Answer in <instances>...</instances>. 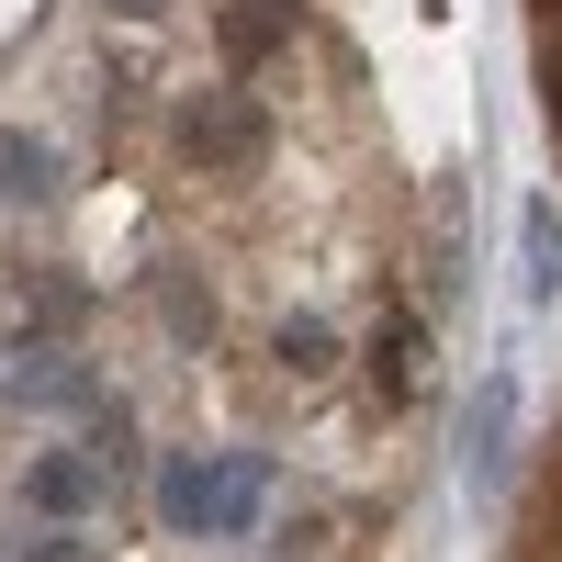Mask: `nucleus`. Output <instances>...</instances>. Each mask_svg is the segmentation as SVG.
Instances as JSON below:
<instances>
[{
    "label": "nucleus",
    "mask_w": 562,
    "mask_h": 562,
    "mask_svg": "<svg viewBox=\"0 0 562 562\" xmlns=\"http://www.w3.org/2000/svg\"><path fill=\"white\" fill-rule=\"evenodd\" d=\"M158 518L180 540H237V529H259V461L248 450L237 461H169V473H158Z\"/></svg>",
    "instance_id": "obj_1"
},
{
    "label": "nucleus",
    "mask_w": 562,
    "mask_h": 562,
    "mask_svg": "<svg viewBox=\"0 0 562 562\" xmlns=\"http://www.w3.org/2000/svg\"><path fill=\"white\" fill-rule=\"evenodd\" d=\"M180 158L192 169H259L270 158V113L248 90H192L180 102Z\"/></svg>",
    "instance_id": "obj_2"
},
{
    "label": "nucleus",
    "mask_w": 562,
    "mask_h": 562,
    "mask_svg": "<svg viewBox=\"0 0 562 562\" xmlns=\"http://www.w3.org/2000/svg\"><path fill=\"white\" fill-rule=\"evenodd\" d=\"M506 439H518V383L484 371V383H473V416H461V473H473V484H506Z\"/></svg>",
    "instance_id": "obj_3"
},
{
    "label": "nucleus",
    "mask_w": 562,
    "mask_h": 562,
    "mask_svg": "<svg viewBox=\"0 0 562 562\" xmlns=\"http://www.w3.org/2000/svg\"><path fill=\"white\" fill-rule=\"evenodd\" d=\"M90 495H102V461H90V450H45L23 473V506H45V518H79Z\"/></svg>",
    "instance_id": "obj_4"
},
{
    "label": "nucleus",
    "mask_w": 562,
    "mask_h": 562,
    "mask_svg": "<svg viewBox=\"0 0 562 562\" xmlns=\"http://www.w3.org/2000/svg\"><path fill=\"white\" fill-rule=\"evenodd\" d=\"M158 326H169V338H180V349H203V338H214V326H225V315H214V281L169 259V270H158Z\"/></svg>",
    "instance_id": "obj_5"
},
{
    "label": "nucleus",
    "mask_w": 562,
    "mask_h": 562,
    "mask_svg": "<svg viewBox=\"0 0 562 562\" xmlns=\"http://www.w3.org/2000/svg\"><path fill=\"white\" fill-rule=\"evenodd\" d=\"M518 248H529V293L562 304V203H551V192L518 203Z\"/></svg>",
    "instance_id": "obj_6"
},
{
    "label": "nucleus",
    "mask_w": 562,
    "mask_h": 562,
    "mask_svg": "<svg viewBox=\"0 0 562 562\" xmlns=\"http://www.w3.org/2000/svg\"><path fill=\"white\" fill-rule=\"evenodd\" d=\"M360 360H371V383H383V405H394V394H416V360H428V338H416V315H383Z\"/></svg>",
    "instance_id": "obj_7"
},
{
    "label": "nucleus",
    "mask_w": 562,
    "mask_h": 562,
    "mask_svg": "<svg viewBox=\"0 0 562 562\" xmlns=\"http://www.w3.org/2000/svg\"><path fill=\"white\" fill-rule=\"evenodd\" d=\"M57 192V147L45 135H0V203H45Z\"/></svg>",
    "instance_id": "obj_8"
},
{
    "label": "nucleus",
    "mask_w": 562,
    "mask_h": 562,
    "mask_svg": "<svg viewBox=\"0 0 562 562\" xmlns=\"http://www.w3.org/2000/svg\"><path fill=\"white\" fill-rule=\"evenodd\" d=\"M270 360L293 371V383H315V371L338 360V326H326V315H281V326H270Z\"/></svg>",
    "instance_id": "obj_9"
},
{
    "label": "nucleus",
    "mask_w": 562,
    "mask_h": 562,
    "mask_svg": "<svg viewBox=\"0 0 562 562\" xmlns=\"http://www.w3.org/2000/svg\"><path fill=\"white\" fill-rule=\"evenodd\" d=\"M281 23H293V0H237V12H225V68H259L281 45Z\"/></svg>",
    "instance_id": "obj_10"
},
{
    "label": "nucleus",
    "mask_w": 562,
    "mask_h": 562,
    "mask_svg": "<svg viewBox=\"0 0 562 562\" xmlns=\"http://www.w3.org/2000/svg\"><path fill=\"white\" fill-rule=\"evenodd\" d=\"M12 394H34V405H102V394L68 371V349H23V360H12Z\"/></svg>",
    "instance_id": "obj_11"
},
{
    "label": "nucleus",
    "mask_w": 562,
    "mask_h": 562,
    "mask_svg": "<svg viewBox=\"0 0 562 562\" xmlns=\"http://www.w3.org/2000/svg\"><path fill=\"white\" fill-rule=\"evenodd\" d=\"M90 461H102V484L135 461V416H124V405H90Z\"/></svg>",
    "instance_id": "obj_12"
},
{
    "label": "nucleus",
    "mask_w": 562,
    "mask_h": 562,
    "mask_svg": "<svg viewBox=\"0 0 562 562\" xmlns=\"http://www.w3.org/2000/svg\"><path fill=\"white\" fill-rule=\"evenodd\" d=\"M23 562H102V551H90V540H79V529L57 518V529H45V540H23Z\"/></svg>",
    "instance_id": "obj_13"
},
{
    "label": "nucleus",
    "mask_w": 562,
    "mask_h": 562,
    "mask_svg": "<svg viewBox=\"0 0 562 562\" xmlns=\"http://www.w3.org/2000/svg\"><path fill=\"white\" fill-rule=\"evenodd\" d=\"M79 304H90L79 281H34V315H45V326H79Z\"/></svg>",
    "instance_id": "obj_14"
},
{
    "label": "nucleus",
    "mask_w": 562,
    "mask_h": 562,
    "mask_svg": "<svg viewBox=\"0 0 562 562\" xmlns=\"http://www.w3.org/2000/svg\"><path fill=\"white\" fill-rule=\"evenodd\" d=\"M113 12H135V23H147V12H169V0H113Z\"/></svg>",
    "instance_id": "obj_15"
}]
</instances>
